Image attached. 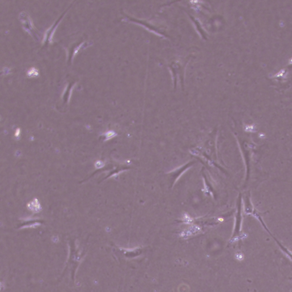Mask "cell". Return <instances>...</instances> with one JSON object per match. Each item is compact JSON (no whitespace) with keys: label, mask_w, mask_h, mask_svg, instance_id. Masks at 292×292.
Listing matches in <instances>:
<instances>
[{"label":"cell","mask_w":292,"mask_h":292,"mask_svg":"<svg viewBox=\"0 0 292 292\" xmlns=\"http://www.w3.org/2000/svg\"><path fill=\"white\" fill-rule=\"evenodd\" d=\"M114 135H115V132L112 131H108L106 133V135L107 139H110V138H113L114 136Z\"/></svg>","instance_id":"cell-4"},{"label":"cell","mask_w":292,"mask_h":292,"mask_svg":"<svg viewBox=\"0 0 292 292\" xmlns=\"http://www.w3.org/2000/svg\"><path fill=\"white\" fill-rule=\"evenodd\" d=\"M59 24V23H58V24L56 25V26L55 27V28H54V29L53 30V31H52V32H51V34H50V38H49V41H50V43H51V42H52L53 38V36H54V33H55V30H56V29H57V26H58Z\"/></svg>","instance_id":"cell-3"},{"label":"cell","mask_w":292,"mask_h":292,"mask_svg":"<svg viewBox=\"0 0 292 292\" xmlns=\"http://www.w3.org/2000/svg\"><path fill=\"white\" fill-rule=\"evenodd\" d=\"M20 132H21V131H20V129H17L16 131V132H15V136H18L20 134Z\"/></svg>","instance_id":"cell-7"},{"label":"cell","mask_w":292,"mask_h":292,"mask_svg":"<svg viewBox=\"0 0 292 292\" xmlns=\"http://www.w3.org/2000/svg\"><path fill=\"white\" fill-rule=\"evenodd\" d=\"M75 84H74V85L73 86H72V87H71V89H70V94H69V99H68V101H69H69L70 100V98H71V95H72V92H73V88H74V86H75Z\"/></svg>","instance_id":"cell-6"},{"label":"cell","mask_w":292,"mask_h":292,"mask_svg":"<svg viewBox=\"0 0 292 292\" xmlns=\"http://www.w3.org/2000/svg\"><path fill=\"white\" fill-rule=\"evenodd\" d=\"M53 25H52L51 27L49 28H48V29H47V30H46L45 31V34H44V38H43V40H42V41H43V43H44V42H45V41L46 40V38H47V33H48V32H49V30H50V29L51 28V27L53 26Z\"/></svg>","instance_id":"cell-5"},{"label":"cell","mask_w":292,"mask_h":292,"mask_svg":"<svg viewBox=\"0 0 292 292\" xmlns=\"http://www.w3.org/2000/svg\"><path fill=\"white\" fill-rule=\"evenodd\" d=\"M38 74H39V72H38V69H37L34 67L30 68L27 72V75L29 78H33V77L37 76L38 75Z\"/></svg>","instance_id":"cell-1"},{"label":"cell","mask_w":292,"mask_h":292,"mask_svg":"<svg viewBox=\"0 0 292 292\" xmlns=\"http://www.w3.org/2000/svg\"><path fill=\"white\" fill-rule=\"evenodd\" d=\"M83 44H84V42H83V43H81V44H80V45H79V46H77V47H76V48H75V49H74V53H73V58H72L73 59V58H74L75 57V55H76V54L78 53V52L79 51V50H80V49L81 48V47H82V46H83Z\"/></svg>","instance_id":"cell-2"}]
</instances>
